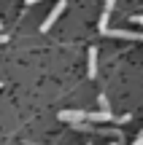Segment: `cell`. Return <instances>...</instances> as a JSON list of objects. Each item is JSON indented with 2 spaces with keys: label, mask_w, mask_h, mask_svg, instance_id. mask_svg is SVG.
Returning <instances> with one entry per match:
<instances>
[{
  "label": "cell",
  "mask_w": 143,
  "mask_h": 145,
  "mask_svg": "<svg viewBox=\"0 0 143 145\" xmlns=\"http://www.w3.org/2000/svg\"><path fill=\"white\" fill-rule=\"evenodd\" d=\"M103 35H111V38H124V40H140L143 32H127V30H105Z\"/></svg>",
  "instance_id": "cell-4"
},
{
  "label": "cell",
  "mask_w": 143,
  "mask_h": 145,
  "mask_svg": "<svg viewBox=\"0 0 143 145\" xmlns=\"http://www.w3.org/2000/svg\"><path fill=\"white\" fill-rule=\"evenodd\" d=\"M113 5H116V0H105V11H103V16H100V32H105V30H108V19H111Z\"/></svg>",
  "instance_id": "cell-5"
},
{
  "label": "cell",
  "mask_w": 143,
  "mask_h": 145,
  "mask_svg": "<svg viewBox=\"0 0 143 145\" xmlns=\"http://www.w3.org/2000/svg\"><path fill=\"white\" fill-rule=\"evenodd\" d=\"M35 3H41V0H27V5H35Z\"/></svg>",
  "instance_id": "cell-11"
},
{
  "label": "cell",
  "mask_w": 143,
  "mask_h": 145,
  "mask_svg": "<svg viewBox=\"0 0 143 145\" xmlns=\"http://www.w3.org/2000/svg\"><path fill=\"white\" fill-rule=\"evenodd\" d=\"M86 118L92 121V124H105V121H116V116H111V110H92V113H86Z\"/></svg>",
  "instance_id": "cell-3"
},
{
  "label": "cell",
  "mask_w": 143,
  "mask_h": 145,
  "mask_svg": "<svg viewBox=\"0 0 143 145\" xmlns=\"http://www.w3.org/2000/svg\"><path fill=\"white\" fill-rule=\"evenodd\" d=\"M57 118L59 121H68V124H78V121L86 118V113H84V110H59Z\"/></svg>",
  "instance_id": "cell-2"
},
{
  "label": "cell",
  "mask_w": 143,
  "mask_h": 145,
  "mask_svg": "<svg viewBox=\"0 0 143 145\" xmlns=\"http://www.w3.org/2000/svg\"><path fill=\"white\" fill-rule=\"evenodd\" d=\"M5 40H8V35H3V32H0V43H5Z\"/></svg>",
  "instance_id": "cell-10"
},
{
  "label": "cell",
  "mask_w": 143,
  "mask_h": 145,
  "mask_svg": "<svg viewBox=\"0 0 143 145\" xmlns=\"http://www.w3.org/2000/svg\"><path fill=\"white\" fill-rule=\"evenodd\" d=\"M132 22H135V24H140V27H143V14H138V16H132Z\"/></svg>",
  "instance_id": "cell-8"
},
{
  "label": "cell",
  "mask_w": 143,
  "mask_h": 145,
  "mask_svg": "<svg viewBox=\"0 0 143 145\" xmlns=\"http://www.w3.org/2000/svg\"><path fill=\"white\" fill-rule=\"evenodd\" d=\"M140 40H143V35H140Z\"/></svg>",
  "instance_id": "cell-12"
},
{
  "label": "cell",
  "mask_w": 143,
  "mask_h": 145,
  "mask_svg": "<svg viewBox=\"0 0 143 145\" xmlns=\"http://www.w3.org/2000/svg\"><path fill=\"white\" fill-rule=\"evenodd\" d=\"M65 8H68V3H65V0H59V3L54 5L51 11H49V16L43 19V24H41V32H49V30H51V24L59 19V16H62V11H65Z\"/></svg>",
  "instance_id": "cell-1"
},
{
  "label": "cell",
  "mask_w": 143,
  "mask_h": 145,
  "mask_svg": "<svg viewBox=\"0 0 143 145\" xmlns=\"http://www.w3.org/2000/svg\"><path fill=\"white\" fill-rule=\"evenodd\" d=\"M135 142H138V145H143V132H138V137H135Z\"/></svg>",
  "instance_id": "cell-9"
},
{
  "label": "cell",
  "mask_w": 143,
  "mask_h": 145,
  "mask_svg": "<svg viewBox=\"0 0 143 145\" xmlns=\"http://www.w3.org/2000/svg\"><path fill=\"white\" fill-rule=\"evenodd\" d=\"M89 78H97V48H89V62H86Z\"/></svg>",
  "instance_id": "cell-6"
},
{
  "label": "cell",
  "mask_w": 143,
  "mask_h": 145,
  "mask_svg": "<svg viewBox=\"0 0 143 145\" xmlns=\"http://www.w3.org/2000/svg\"><path fill=\"white\" fill-rule=\"evenodd\" d=\"M0 86H3V83H0Z\"/></svg>",
  "instance_id": "cell-13"
},
{
  "label": "cell",
  "mask_w": 143,
  "mask_h": 145,
  "mask_svg": "<svg viewBox=\"0 0 143 145\" xmlns=\"http://www.w3.org/2000/svg\"><path fill=\"white\" fill-rule=\"evenodd\" d=\"M97 102H100L103 110H108V97H105V94H100V97H97Z\"/></svg>",
  "instance_id": "cell-7"
}]
</instances>
